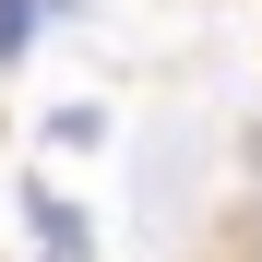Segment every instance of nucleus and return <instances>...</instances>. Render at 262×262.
Wrapping results in <instances>:
<instances>
[{
  "label": "nucleus",
  "instance_id": "obj_1",
  "mask_svg": "<svg viewBox=\"0 0 262 262\" xmlns=\"http://www.w3.org/2000/svg\"><path fill=\"white\" fill-rule=\"evenodd\" d=\"M36 24H48V0H0V60H24V48H36Z\"/></svg>",
  "mask_w": 262,
  "mask_h": 262
}]
</instances>
